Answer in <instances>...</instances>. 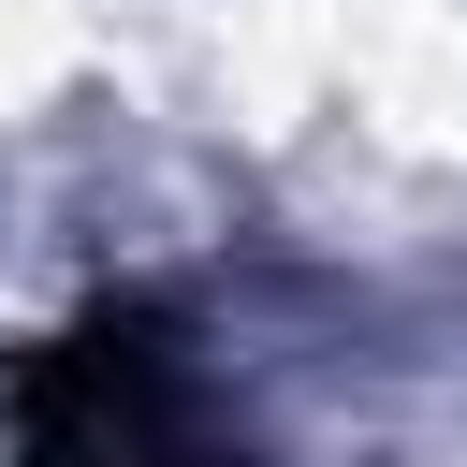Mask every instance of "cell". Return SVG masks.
I'll return each mask as SVG.
<instances>
[{"label":"cell","mask_w":467,"mask_h":467,"mask_svg":"<svg viewBox=\"0 0 467 467\" xmlns=\"http://www.w3.org/2000/svg\"><path fill=\"white\" fill-rule=\"evenodd\" d=\"M0 467H248V452L161 306H88L73 336L0 350Z\"/></svg>","instance_id":"1"}]
</instances>
